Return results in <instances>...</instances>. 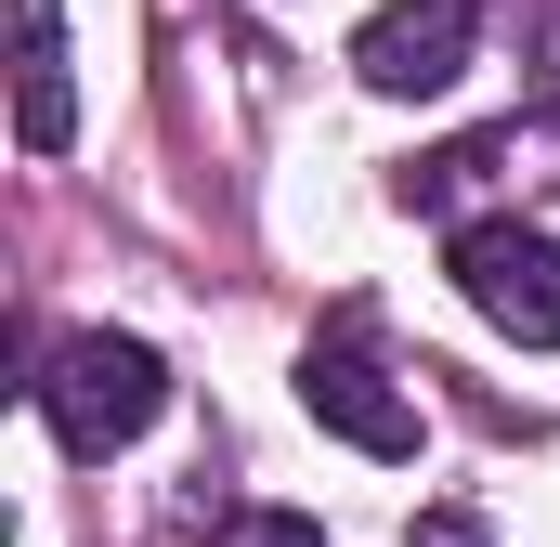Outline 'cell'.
Returning <instances> with one entry per match:
<instances>
[{"mask_svg":"<svg viewBox=\"0 0 560 547\" xmlns=\"http://www.w3.org/2000/svg\"><path fill=\"white\" fill-rule=\"evenodd\" d=\"M26 392H39V417H52V443H66V456H118V443L156 430L170 365H156L143 339H118V326H79V339H52V365H39Z\"/></svg>","mask_w":560,"mask_h":547,"instance_id":"cell-1","label":"cell"},{"mask_svg":"<svg viewBox=\"0 0 560 547\" xmlns=\"http://www.w3.org/2000/svg\"><path fill=\"white\" fill-rule=\"evenodd\" d=\"M222 547H326V535H313L300 509H248V522H235V535H222Z\"/></svg>","mask_w":560,"mask_h":547,"instance_id":"cell-6","label":"cell"},{"mask_svg":"<svg viewBox=\"0 0 560 547\" xmlns=\"http://www.w3.org/2000/svg\"><path fill=\"white\" fill-rule=\"evenodd\" d=\"M300 405L326 417L339 443H365V456H418V405L352 352V339H326V352H300Z\"/></svg>","mask_w":560,"mask_h":547,"instance_id":"cell-4","label":"cell"},{"mask_svg":"<svg viewBox=\"0 0 560 547\" xmlns=\"http://www.w3.org/2000/svg\"><path fill=\"white\" fill-rule=\"evenodd\" d=\"M13 131L26 156H66L79 92H66V0H13Z\"/></svg>","mask_w":560,"mask_h":547,"instance_id":"cell-5","label":"cell"},{"mask_svg":"<svg viewBox=\"0 0 560 547\" xmlns=\"http://www.w3.org/2000/svg\"><path fill=\"white\" fill-rule=\"evenodd\" d=\"M469 39H482V0H392V13L352 39V79L392 92V105H418V92H456Z\"/></svg>","mask_w":560,"mask_h":547,"instance_id":"cell-3","label":"cell"},{"mask_svg":"<svg viewBox=\"0 0 560 547\" xmlns=\"http://www.w3.org/2000/svg\"><path fill=\"white\" fill-rule=\"evenodd\" d=\"M456 287L522 352H560V235H535V222H456Z\"/></svg>","mask_w":560,"mask_h":547,"instance_id":"cell-2","label":"cell"}]
</instances>
